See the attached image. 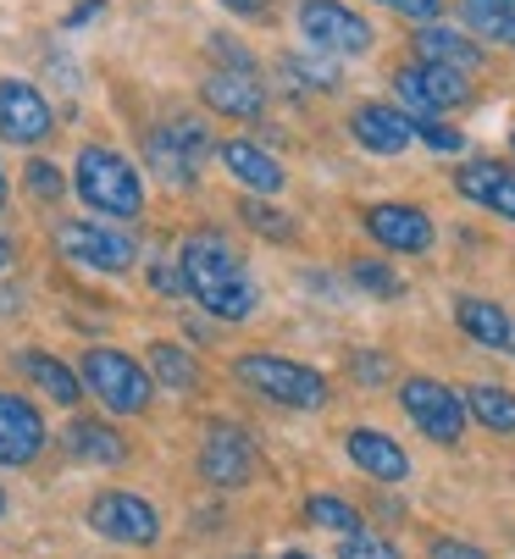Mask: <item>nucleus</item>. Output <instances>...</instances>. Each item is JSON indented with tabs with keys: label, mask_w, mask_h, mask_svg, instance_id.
<instances>
[{
	"label": "nucleus",
	"mask_w": 515,
	"mask_h": 559,
	"mask_svg": "<svg viewBox=\"0 0 515 559\" xmlns=\"http://www.w3.org/2000/svg\"><path fill=\"white\" fill-rule=\"evenodd\" d=\"M101 7H106V0H83V7H72V12H67V28H78V23H90V17H95Z\"/></svg>",
	"instance_id": "41"
},
{
	"label": "nucleus",
	"mask_w": 515,
	"mask_h": 559,
	"mask_svg": "<svg viewBox=\"0 0 515 559\" xmlns=\"http://www.w3.org/2000/svg\"><path fill=\"white\" fill-rule=\"evenodd\" d=\"M383 12L394 17H410V23H438L444 17V0H377Z\"/></svg>",
	"instance_id": "37"
},
{
	"label": "nucleus",
	"mask_w": 515,
	"mask_h": 559,
	"mask_svg": "<svg viewBox=\"0 0 515 559\" xmlns=\"http://www.w3.org/2000/svg\"><path fill=\"white\" fill-rule=\"evenodd\" d=\"M0 515H7V488H0Z\"/></svg>",
	"instance_id": "45"
},
{
	"label": "nucleus",
	"mask_w": 515,
	"mask_h": 559,
	"mask_svg": "<svg viewBox=\"0 0 515 559\" xmlns=\"http://www.w3.org/2000/svg\"><path fill=\"white\" fill-rule=\"evenodd\" d=\"M150 288H155V294H189V288H184V266L172 261V255H161V261L150 266Z\"/></svg>",
	"instance_id": "38"
},
{
	"label": "nucleus",
	"mask_w": 515,
	"mask_h": 559,
	"mask_svg": "<svg viewBox=\"0 0 515 559\" xmlns=\"http://www.w3.org/2000/svg\"><path fill=\"white\" fill-rule=\"evenodd\" d=\"M426 559H488V554H482L477 543H460V537H433Z\"/></svg>",
	"instance_id": "39"
},
{
	"label": "nucleus",
	"mask_w": 515,
	"mask_h": 559,
	"mask_svg": "<svg viewBox=\"0 0 515 559\" xmlns=\"http://www.w3.org/2000/svg\"><path fill=\"white\" fill-rule=\"evenodd\" d=\"M233 382L249 388L255 399H272L283 411H321L332 388L316 366H300L289 355H238L233 360Z\"/></svg>",
	"instance_id": "3"
},
{
	"label": "nucleus",
	"mask_w": 515,
	"mask_h": 559,
	"mask_svg": "<svg viewBox=\"0 0 515 559\" xmlns=\"http://www.w3.org/2000/svg\"><path fill=\"white\" fill-rule=\"evenodd\" d=\"M166 133H172V139H178V144H184V150L195 155V167H206L211 155H216V139H211V128H206V122H200L195 111L172 117V122H166Z\"/></svg>",
	"instance_id": "32"
},
{
	"label": "nucleus",
	"mask_w": 515,
	"mask_h": 559,
	"mask_svg": "<svg viewBox=\"0 0 515 559\" xmlns=\"http://www.w3.org/2000/svg\"><path fill=\"white\" fill-rule=\"evenodd\" d=\"M23 194L34 205H45V211L67 200V178H61V167L50 162V155H28V162H23Z\"/></svg>",
	"instance_id": "29"
},
{
	"label": "nucleus",
	"mask_w": 515,
	"mask_h": 559,
	"mask_svg": "<svg viewBox=\"0 0 515 559\" xmlns=\"http://www.w3.org/2000/svg\"><path fill=\"white\" fill-rule=\"evenodd\" d=\"M350 283H355L366 299H399V294H405V277H399L388 261H377V255L355 261V266H350Z\"/></svg>",
	"instance_id": "30"
},
{
	"label": "nucleus",
	"mask_w": 515,
	"mask_h": 559,
	"mask_svg": "<svg viewBox=\"0 0 515 559\" xmlns=\"http://www.w3.org/2000/svg\"><path fill=\"white\" fill-rule=\"evenodd\" d=\"M56 133V106L28 78H0V144L39 150Z\"/></svg>",
	"instance_id": "10"
},
{
	"label": "nucleus",
	"mask_w": 515,
	"mask_h": 559,
	"mask_svg": "<svg viewBox=\"0 0 515 559\" xmlns=\"http://www.w3.org/2000/svg\"><path fill=\"white\" fill-rule=\"evenodd\" d=\"M283 559H316V554H300V548H289V554H283Z\"/></svg>",
	"instance_id": "44"
},
{
	"label": "nucleus",
	"mask_w": 515,
	"mask_h": 559,
	"mask_svg": "<svg viewBox=\"0 0 515 559\" xmlns=\"http://www.w3.org/2000/svg\"><path fill=\"white\" fill-rule=\"evenodd\" d=\"M72 194L106 222H139L144 216V173L112 144H78L72 155Z\"/></svg>",
	"instance_id": "2"
},
{
	"label": "nucleus",
	"mask_w": 515,
	"mask_h": 559,
	"mask_svg": "<svg viewBox=\"0 0 515 559\" xmlns=\"http://www.w3.org/2000/svg\"><path fill=\"white\" fill-rule=\"evenodd\" d=\"M178 266H184L189 299H200L216 322H249V316L261 310V288H255L244 255L233 250V238H222L216 227H195L184 238Z\"/></svg>",
	"instance_id": "1"
},
{
	"label": "nucleus",
	"mask_w": 515,
	"mask_h": 559,
	"mask_svg": "<svg viewBox=\"0 0 515 559\" xmlns=\"http://www.w3.org/2000/svg\"><path fill=\"white\" fill-rule=\"evenodd\" d=\"M305 521L311 526H321V532H361V515H355V504H343V499H332V493H316V499H305Z\"/></svg>",
	"instance_id": "31"
},
{
	"label": "nucleus",
	"mask_w": 515,
	"mask_h": 559,
	"mask_svg": "<svg viewBox=\"0 0 515 559\" xmlns=\"http://www.w3.org/2000/svg\"><path fill=\"white\" fill-rule=\"evenodd\" d=\"M388 78H394V95L410 117H444V111H460V106L477 100L471 72H455V67H438V61H405Z\"/></svg>",
	"instance_id": "6"
},
{
	"label": "nucleus",
	"mask_w": 515,
	"mask_h": 559,
	"mask_svg": "<svg viewBox=\"0 0 515 559\" xmlns=\"http://www.w3.org/2000/svg\"><path fill=\"white\" fill-rule=\"evenodd\" d=\"M200 106L227 117V122H261L267 117V90L261 72H233V67H211L200 78Z\"/></svg>",
	"instance_id": "13"
},
{
	"label": "nucleus",
	"mask_w": 515,
	"mask_h": 559,
	"mask_svg": "<svg viewBox=\"0 0 515 559\" xmlns=\"http://www.w3.org/2000/svg\"><path fill=\"white\" fill-rule=\"evenodd\" d=\"M255 471H261V454H255V438L238 427V421H211L206 438H200V476L211 488L233 493V488H249Z\"/></svg>",
	"instance_id": "9"
},
{
	"label": "nucleus",
	"mask_w": 515,
	"mask_h": 559,
	"mask_svg": "<svg viewBox=\"0 0 515 559\" xmlns=\"http://www.w3.org/2000/svg\"><path fill=\"white\" fill-rule=\"evenodd\" d=\"M12 261H17V245H12V233H0V272H12Z\"/></svg>",
	"instance_id": "42"
},
{
	"label": "nucleus",
	"mask_w": 515,
	"mask_h": 559,
	"mask_svg": "<svg viewBox=\"0 0 515 559\" xmlns=\"http://www.w3.org/2000/svg\"><path fill=\"white\" fill-rule=\"evenodd\" d=\"M455 194L493 211L499 222H515V167H499V162H466L455 167Z\"/></svg>",
	"instance_id": "17"
},
{
	"label": "nucleus",
	"mask_w": 515,
	"mask_h": 559,
	"mask_svg": "<svg viewBox=\"0 0 515 559\" xmlns=\"http://www.w3.org/2000/svg\"><path fill=\"white\" fill-rule=\"evenodd\" d=\"M466 34L488 45H515V0H466Z\"/></svg>",
	"instance_id": "28"
},
{
	"label": "nucleus",
	"mask_w": 515,
	"mask_h": 559,
	"mask_svg": "<svg viewBox=\"0 0 515 559\" xmlns=\"http://www.w3.org/2000/svg\"><path fill=\"white\" fill-rule=\"evenodd\" d=\"M56 255L101 277H122L139 266V245L133 233H122V222H83V216L56 222Z\"/></svg>",
	"instance_id": "4"
},
{
	"label": "nucleus",
	"mask_w": 515,
	"mask_h": 559,
	"mask_svg": "<svg viewBox=\"0 0 515 559\" xmlns=\"http://www.w3.org/2000/svg\"><path fill=\"white\" fill-rule=\"evenodd\" d=\"M510 355H515V333H510Z\"/></svg>",
	"instance_id": "46"
},
{
	"label": "nucleus",
	"mask_w": 515,
	"mask_h": 559,
	"mask_svg": "<svg viewBox=\"0 0 515 559\" xmlns=\"http://www.w3.org/2000/svg\"><path fill=\"white\" fill-rule=\"evenodd\" d=\"M350 139L372 155H405L415 144V128H410V111L394 106V100H366L350 111Z\"/></svg>",
	"instance_id": "15"
},
{
	"label": "nucleus",
	"mask_w": 515,
	"mask_h": 559,
	"mask_svg": "<svg viewBox=\"0 0 515 559\" xmlns=\"http://www.w3.org/2000/svg\"><path fill=\"white\" fill-rule=\"evenodd\" d=\"M144 371H150V382L166 388V393H200V382H206L200 360H195L184 344H172V338H155V344L144 349Z\"/></svg>",
	"instance_id": "21"
},
{
	"label": "nucleus",
	"mask_w": 515,
	"mask_h": 559,
	"mask_svg": "<svg viewBox=\"0 0 515 559\" xmlns=\"http://www.w3.org/2000/svg\"><path fill=\"white\" fill-rule=\"evenodd\" d=\"M338 559H399V548L388 537H372V532H343Z\"/></svg>",
	"instance_id": "35"
},
{
	"label": "nucleus",
	"mask_w": 515,
	"mask_h": 559,
	"mask_svg": "<svg viewBox=\"0 0 515 559\" xmlns=\"http://www.w3.org/2000/svg\"><path fill=\"white\" fill-rule=\"evenodd\" d=\"M227 12H238V17H249V23H261V17H272V0H222Z\"/></svg>",
	"instance_id": "40"
},
{
	"label": "nucleus",
	"mask_w": 515,
	"mask_h": 559,
	"mask_svg": "<svg viewBox=\"0 0 515 559\" xmlns=\"http://www.w3.org/2000/svg\"><path fill=\"white\" fill-rule=\"evenodd\" d=\"M78 377H83V393H95L112 416H144L150 399H155L150 371H144L133 355L106 349V344L83 349V371H78Z\"/></svg>",
	"instance_id": "5"
},
{
	"label": "nucleus",
	"mask_w": 515,
	"mask_h": 559,
	"mask_svg": "<svg viewBox=\"0 0 515 559\" xmlns=\"http://www.w3.org/2000/svg\"><path fill=\"white\" fill-rule=\"evenodd\" d=\"M278 72L289 78L300 95H332V90H338V67H332V56H321V50H311V56L289 50V56L278 61Z\"/></svg>",
	"instance_id": "27"
},
{
	"label": "nucleus",
	"mask_w": 515,
	"mask_h": 559,
	"mask_svg": "<svg viewBox=\"0 0 515 559\" xmlns=\"http://www.w3.org/2000/svg\"><path fill=\"white\" fill-rule=\"evenodd\" d=\"M206 50L216 56V67H233V72H255V56L238 45V39H227V34H211L206 39Z\"/></svg>",
	"instance_id": "36"
},
{
	"label": "nucleus",
	"mask_w": 515,
	"mask_h": 559,
	"mask_svg": "<svg viewBox=\"0 0 515 559\" xmlns=\"http://www.w3.org/2000/svg\"><path fill=\"white\" fill-rule=\"evenodd\" d=\"M144 167L172 189V194H189L195 183H200V167H195V155L178 144V139H172L166 128H150L144 133Z\"/></svg>",
	"instance_id": "20"
},
{
	"label": "nucleus",
	"mask_w": 515,
	"mask_h": 559,
	"mask_svg": "<svg viewBox=\"0 0 515 559\" xmlns=\"http://www.w3.org/2000/svg\"><path fill=\"white\" fill-rule=\"evenodd\" d=\"M466 416L482 421V432L515 438V393L499 388V382H471L466 388Z\"/></svg>",
	"instance_id": "24"
},
{
	"label": "nucleus",
	"mask_w": 515,
	"mask_h": 559,
	"mask_svg": "<svg viewBox=\"0 0 515 559\" xmlns=\"http://www.w3.org/2000/svg\"><path fill=\"white\" fill-rule=\"evenodd\" d=\"M17 366L45 399H56V405H78L83 399V377L72 366H61L56 355H17Z\"/></svg>",
	"instance_id": "25"
},
{
	"label": "nucleus",
	"mask_w": 515,
	"mask_h": 559,
	"mask_svg": "<svg viewBox=\"0 0 515 559\" xmlns=\"http://www.w3.org/2000/svg\"><path fill=\"white\" fill-rule=\"evenodd\" d=\"M455 322H460V333L471 338V344H482V349H510V333H515V322L493 305V299H482V294H460L455 299Z\"/></svg>",
	"instance_id": "22"
},
{
	"label": "nucleus",
	"mask_w": 515,
	"mask_h": 559,
	"mask_svg": "<svg viewBox=\"0 0 515 559\" xmlns=\"http://www.w3.org/2000/svg\"><path fill=\"white\" fill-rule=\"evenodd\" d=\"M510 150H515V133H510Z\"/></svg>",
	"instance_id": "47"
},
{
	"label": "nucleus",
	"mask_w": 515,
	"mask_h": 559,
	"mask_svg": "<svg viewBox=\"0 0 515 559\" xmlns=\"http://www.w3.org/2000/svg\"><path fill=\"white\" fill-rule=\"evenodd\" d=\"M244 559H249V554H244Z\"/></svg>",
	"instance_id": "48"
},
{
	"label": "nucleus",
	"mask_w": 515,
	"mask_h": 559,
	"mask_svg": "<svg viewBox=\"0 0 515 559\" xmlns=\"http://www.w3.org/2000/svg\"><path fill=\"white\" fill-rule=\"evenodd\" d=\"M410 50H415V61H438V67H455V72H482L488 67L482 39L466 34V28H449V23H421L410 34Z\"/></svg>",
	"instance_id": "16"
},
{
	"label": "nucleus",
	"mask_w": 515,
	"mask_h": 559,
	"mask_svg": "<svg viewBox=\"0 0 515 559\" xmlns=\"http://www.w3.org/2000/svg\"><path fill=\"white\" fill-rule=\"evenodd\" d=\"M410 128H415V139L426 150H438V155H460L466 150V133L449 128V122H438V117H410Z\"/></svg>",
	"instance_id": "33"
},
{
	"label": "nucleus",
	"mask_w": 515,
	"mask_h": 559,
	"mask_svg": "<svg viewBox=\"0 0 515 559\" xmlns=\"http://www.w3.org/2000/svg\"><path fill=\"white\" fill-rule=\"evenodd\" d=\"M350 377H355L361 388H383V382H394V360H388L383 349H355V355H350Z\"/></svg>",
	"instance_id": "34"
},
{
	"label": "nucleus",
	"mask_w": 515,
	"mask_h": 559,
	"mask_svg": "<svg viewBox=\"0 0 515 559\" xmlns=\"http://www.w3.org/2000/svg\"><path fill=\"white\" fill-rule=\"evenodd\" d=\"M67 454L72 460H83V465H122L128 460V443H122V432H112L106 421H72L67 427Z\"/></svg>",
	"instance_id": "23"
},
{
	"label": "nucleus",
	"mask_w": 515,
	"mask_h": 559,
	"mask_svg": "<svg viewBox=\"0 0 515 559\" xmlns=\"http://www.w3.org/2000/svg\"><path fill=\"white\" fill-rule=\"evenodd\" d=\"M216 155H222L227 178L244 183V194H283V183H289V173L278 167V155L261 150V144H249V139H227Z\"/></svg>",
	"instance_id": "19"
},
{
	"label": "nucleus",
	"mask_w": 515,
	"mask_h": 559,
	"mask_svg": "<svg viewBox=\"0 0 515 559\" xmlns=\"http://www.w3.org/2000/svg\"><path fill=\"white\" fill-rule=\"evenodd\" d=\"M343 454H350V465L366 471L372 483H405L410 476V454L377 427H350L343 432Z\"/></svg>",
	"instance_id": "18"
},
{
	"label": "nucleus",
	"mask_w": 515,
	"mask_h": 559,
	"mask_svg": "<svg viewBox=\"0 0 515 559\" xmlns=\"http://www.w3.org/2000/svg\"><path fill=\"white\" fill-rule=\"evenodd\" d=\"M361 227L372 233V245H383L388 255H426L438 245V227L421 205L410 200H377L361 211Z\"/></svg>",
	"instance_id": "12"
},
{
	"label": "nucleus",
	"mask_w": 515,
	"mask_h": 559,
	"mask_svg": "<svg viewBox=\"0 0 515 559\" xmlns=\"http://www.w3.org/2000/svg\"><path fill=\"white\" fill-rule=\"evenodd\" d=\"M233 211H238V222H244L249 233H261L267 245H294V238H300V222H294L283 205H272V194H244Z\"/></svg>",
	"instance_id": "26"
},
{
	"label": "nucleus",
	"mask_w": 515,
	"mask_h": 559,
	"mask_svg": "<svg viewBox=\"0 0 515 559\" xmlns=\"http://www.w3.org/2000/svg\"><path fill=\"white\" fill-rule=\"evenodd\" d=\"M45 443H50V427H45L34 399L0 393V465H12V471L17 465H34L45 454Z\"/></svg>",
	"instance_id": "14"
},
{
	"label": "nucleus",
	"mask_w": 515,
	"mask_h": 559,
	"mask_svg": "<svg viewBox=\"0 0 515 559\" xmlns=\"http://www.w3.org/2000/svg\"><path fill=\"white\" fill-rule=\"evenodd\" d=\"M294 23H300L305 45L321 56H366L377 45V28L355 7H343V0H300Z\"/></svg>",
	"instance_id": "7"
},
{
	"label": "nucleus",
	"mask_w": 515,
	"mask_h": 559,
	"mask_svg": "<svg viewBox=\"0 0 515 559\" xmlns=\"http://www.w3.org/2000/svg\"><path fill=\"white\" fill-rule=\"evenodd\" d=\"M83 521H90L106 543H122V548H150V543H161V515H155V504L139 499V493H128V488L95 493Z\"/></svg>",
	"instance_id": "11"
},
{
	"label": "nucleus",
	"mask_w": 515,
	"mask_h": 559,
	"mask_svg": "<svg viewBox=\"0 0 515 559\" xmlns=\"http://www.w3.org/2000/svg\"><path fill=\"white\" fill-rule=\"evenodd\" d=\"M399 405L415 421V432H426L433 443H460L466 438V421H471L466 399L449 382H438V377H405L399 382Z\"/></svg>",
	"instance_id": "8"
},
{
	"label": "nucleus",
	"mask_w": 515,
	"mask_h": 559,
	"mask_svg": "<svg viewBox=\"0 0 515 559\" xmlns=\"http://www.w3.org/2000/svg\"><path fill=\"white\" fill-rule=\"evenodd\" d=\"M7 205H12V178H7V167H0V216H7Z\"/></svg>",
	"instance_id": "43"
}]
</instances>
